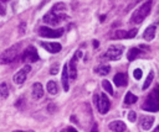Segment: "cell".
<instances>
[{"instance_id": "obj_19", "label": "cell", "mask_w": 159, "mask_h": 132, "mask_svg": "<svg viewBox=\"0 0 159 132\" xmlns=\"http://www.w3.org/2000/svg\"><path fill=\"white\" fill-rule=\"evenodd\" d=\"M94 72L100 75H107L111 72V68L108 67V65H100V67L94 68Z\"/></svg>"}, {"instance_id": "obj_29", "label": "cell", "mask_w": 159, "mask_h": 132, "mask_svg": "<svg viewBox=\"0 0 159 132\" xmlns=\"http://www.w3.org/2000/svg\"><path fill=\"white\" fill-rule=\"evenodd\" d=\"M89 132H98V126H97V123H93V126H92V128H91Z\"/></svg>"}, {"instance_id": "obj_14", "label": "cell", "mask_w": 159, "mask_h": 132, "mask_svg": "<svg viewBox=\"0 0 159 132\" xmlns=\"http://www.w3.org/2000/svg\"><path fill=\"white\" fill-rule=\"evenodd\" d=\"M154 123V117L152 116H142L141 117V126L143 130H150Z\"/></svg>"}, {"instance_id": "obj_3", "label": "cell", "mask_w": 159, "mask_h": 132, "mask_svg": "<svg viewBox=\"0 0 159 132\" xmlns=\"http://www.w3.org/2000/svg\"><path fill=\"white\" fill-rule=\"evenodd\" d=\"M150 9H152V0H147V2H145L139 9H137V10L134 11V14H133L132 17H131V22H132V24H136V25L142 24L143 20L149 15Z\"/></svg>"}, {"instance_id": "obj_12", "label": "cell", "mask_w": 159, "mask_h": 132, "mask_svg": "<svg viewBox=\"0 0 159 132\" xmlns=\"http://www.w3.org/2000/svg\"><path fill=\"white\" fill-rule=\"evenodd\" d=\"M41 46L47 51V52H50V53H57V52H60L61 51V45L60 43H56V42H42L41 43Z\"/></svg>"}, {"instance_id": "obj_28", "label": "cell", "mask_w": 159, "mask_h": 132, "mask_svg": "<svg viewBox=\"0 0 159 132\" xmlns=\"http://www.w3.org/2000/svg\"><path fill=\"white\" fill-rule=\"evenodd\" d=\"M61 132H77V130H75L74 127H66L65 130H62Z\"/></svg>"}, {"instance_id": "obj_15", "label": "cell", "mask_w": 159, "mask_h": 132, "mask_svg": "<svg viewBox=\"0 0 159 132\" xmlns=\"http://www.w3.org/2000/svg\"><path fill=\"white\" fill-rule=\"evenodd\" d=\"M109 130H112L113 132H123L127 130V126L122 121H113L109 123Z\"/></svg>"}, {"instance_id": "obj_32", "label": "cell", "mask_w": 159, "mask_h": 132, "mask_svg": "<svg viewBox=\"0 0 159 132\" xmlns=\"http://www.w3.org/2000/svg\"><path fill=\"white\" fill-rule=\"evenodd\" d=\"M2 2H3V3H5V2H8V0H2Z\"/></svg>"}, {"instance_id": "obj_2", "label": "cell", "mask_w": 159, "mask_h": 132, "mask_svg": "<svg viewBox=\"0 0 159 132\" xmlns=\"http://www.w3.org/2000/svg\"><path fill=\"white\" fill-rule=\"evenodd\" d=\"M143 110L150 111V112H157L159 111V86H155L149 95L147 96L145 101L143 104Z\"/></svg>"}, {"instance_id": "obj_9", "label": "cell", "mask_w": 159, "mask_h": 132, "mask_svg": "<svg viewBox=\"0 0 159 132\" xmlns=\"http://www.w3.org/2000/svg\"><path fill=\"white\" fill-rule=\"evenodd\" d=\"M40 59L39 54H38V51L34 46H29L25 51H24V54H22V61H30V62H38Z\"/></svg>"}, {"instance_id": "obj_1", "label": "cell", "mask_w": 159, "mask_h": 132, "mask_svg": "<svg viewBox=\"0 0 159 132\" xmlns=\"http://www.w3.org/2000/svg\"><path fill=\"white\" fill-rule=\"evenodd\" d=\"M66 16V6L63 3H57L52 6L51 11L44 16V21L50 25H58L62 20H65Z\"/></svg>"}, {"instance_id": "obj_11", "label": "cell", "mask_w": 159, "mask_h": 132, "mask_svg": "<svg viewBox=\"0 0 159 132\" xmlns=\"http://www.w3.org/2000/svg\"><path fill=\"white\" fill-rule=\"evenodd\" d=\"M30 71H31L30 65H25L22 69H20V71L14 75V82H15V84H19V85L24 84V82L26 80V75H27V73H29Z\"/></svg>"}, {"instance_id": "obj_5", "label": "cell", "mask_w": 159, "mask_h": 132, "mask_svg": "<svg viewBox=\"0 0 159 132\" xmlns=\"http://www.w3.org/2000/svg\"><path fill=\"white\" fill-rule=\"evenodd\" d=\"M123 50L124 47L122 45H113V46H109L108 50L106 51L103 58L108 59V61H117L122 57L123 54Z\"/></svg>"}, {"instance_id": "obj_20", "label": "cell", "mask_w": 159, "mask_h": 132, "mask_svg": "<svg viewBox=\"0 0 159 132\" xmlns=\"http://www.w3.org/2000/svg\"><path fill=\"white\" fill-rule=\"evenodd\" d=\"M141 48H132V50H129V52H128V56H127V57H128V61H134L139 54H141Z\"/></svg>"}, {"instance_id": "obj_4", "label": "cell", "mask_w": 159, "mask_h": 132, "mask_svg": "<svg viewBox=\"0 0 159 132\" xmlns=\"http://www.w3.org/2000/svg\"><path fill=\"white\" fill-rule=\"evenodd\" d=\"M19 50H20V45H14L13 47L5 50L3 53H2V63L3 64H6V63H11L14 62L15 59H18L19 57Z\"/></svg>"}, {"instance_id": "obj_25", "label": "cell", "mask_w": 159, "mask_h": 132, "mask_svg": "<svg viewBox=\"0 0 159 132\" xmlns=\"http://www.w3.org/2000/svg\"><path fill=\"white\" fill-rule=\"evenodd\" d=\"M102 85H103V88H105V90H106L107 93H109L111 95H113V88H112V85H111V83H109L108 80H103Z\"/></svg>"}, {"instance_id": "obj_6", "label": "cell", "mask_w": 159, "mask_h": 132, "mask_svg": "<svg viewBox=\"0 0 159 132\" xmlns=\"http://www.w3.org/2000/svg\"><path fill=\"white\" fill-rule=\"evenodd\" d=\"M96 105H97V109L101 114H107L108 110H109V100L108 97L105 95V94H100V95H96Z\"/></svg>"}, {"instance_id": "obj_33", "label": "cell", "mask_w": 159, "mask_h": 132, "mask_svg": "<svg viewBox=\"0 0 159 132\" xmlns=\"http://www.w3.org/2000/svg\"><path fill=\"white\" fill-rule=\"evenodd\" d=\"M14 132H24V131H14Z\"/></svg>"}, {"instance_id": "obj_26", "label": "cell", "mask_w": 159, "mask_h": 132, "mask_svg": "<svg viewBox=\"0 0 159 132\" xmlns=\"http://www.w3.org/2000/svg\"><path fill=\"white\" fill-rule=\"evenodd\" d=\"M142 75H143V72H142V69H139V68H137L134 72H133V77L136 78V79H141L142 78Z\"/></svg>"}, {"instance_id": "obj_17", "label": "cell", "mask_w": 159, "mask_h": 132, "mask_svg": "<svg viewBox=\"0 0 159 132\" xmlns=\"http://www.w3.org/2000/svg\"><path fill=\"white\" fill-rule=\"evenodd\" d=\"M62 85L65 91L69 90V68H67V64L63 65V71H62Z\"/></svg>"}, {"instance_id": "obj_27", "label": "cell", "mask_w": 159, "mask_h": 132, "mask_svg": "<svg viewBox=\"0 0 159 132\" xmlns=\"http://www.w3.org/2000/svg\"><path fill=\"white\" fill-rule=\"evenodd\" d=\"M136 119H137L136 112H134V111H129V112H128V120H129L131 122H134V121H136Z\"/></svg>"}, {"instance_id": "obj_10", "label": "cell", "mask_w": 159, "mask_h": 132, "mask_svg": "<svg viewBox=\"0 0 159 132\" xmlns=\"http://www.w3.org/2000/svg\"><path fill=\"white\" fill-rule=\"evenodd\" d=\"M137 35V30L133 28L131 31H123V30H117L113 31V34H111V38H132Z\"/></svg>"}, {"instance_id": "obj_18", "label": "cell", "mask_w": 159, "mask_h": 132, "mask_svg": "<svg viewBox=\"0 0 159 132\" xmlns=\"http://www.w3.org/2000/svg\"><path fill=\"white\" fill-rule=\"evenodd\" d=\"M155 26H149V27H147V30L144 31V34H143V37H144V40H147V41H152L153 38H154V36H155Z\"/></svg>"}, {"instance_id": "obj_22", "label": "cell", "mask_w": 159, "mask_h": 132, "mask_svg": "<svg viewBox=\"0 0 159 132\" xmlns=\"http://www.w3.org/2000/svg\"><path fill=\"white\" fill-rule=\"evenodd\" d=\"M57 90H58V88H57V84H56V82H54V80H50V82L47 83V91H49L50 94L55 95V94H57Z\"/></svg>"}, {"instance_id": "obj_24", "label": "cell", "mask_w": 159, "mask_h": 132, "mask_svg": "<svg viewBox=\"0 0 159 132\" xmlns=\"http://www.w3.org/2000/svg\"><path fill=\"white\" fill-rule=\"evenodd\" d=\"M153 78H154V73H153V72H149V74H148L147 79H145V82H144V84H143V89H144V90L149 88L150 83L153 82Z\"/></svg>"}, {"instance_id": "obj_30", "label": "cell", "mask_w": 159, "mask_h": 132, "mask_svg": "<svg viewBox=\"0 0 159 132\" xmlns=\"http://www.w3.org/2000/svg\"><path fill=\"white\" fill-rule=\"evenodd\" d=\"M57 73V68L56 67H54L52 69H51V74H56Z\"/></svg>"}, {"instance_id": "obj_21", "label": "cell", "mask_w": 159, "mask_h": 132, "mask_svg": "<svg viewBox=\"0 0 159 132\" xmlns=\"http://www.w3.org/2000/svg\"><path fill=\"white\" fill-rule=\"evenodd\" d=\"M137 100H138V97L134 94H132V93H127L125 94V97H124V103L125 104H134V103H137Z\"/></svg>"}, {"instance_id": "obj_13", "label": "cell", "mask_w": 159, "mask_h": 132, "mask_svg": "<svg viewBox=\"0 0 159 132\" xmlns=\"http://www.w3.org/2000/svg\"><path fill=\"white\" fill-rule=\"evenodd\" d=\"M113 82L117 86H125L128 83V79H127V75L124 73H117L113 78Z\"/></svg>"}, {"instance_id": "obj_8", "label": "cell", "mask_w": 159, "mask_h": 132, "mask_svg": "<svg viewBox=\"0 0 159 132\" xmlns=\"http://www.w3.org/2000/svg\"><path fill=\"white\" fill-rule=\"evenodd\" d=\"M82 56L81 51H76L75 56L71 58V61L67 63V68H69V75L71 79H76L77 77V69H76V63H77V59Z\"/></svg>"}, {"instance_id": "obj_23", "label": "cell", "mask_w": 159, "mask_h": 132, "mask_svg": "<svg viewBox=\"0 0 159 132\" xmlns=\"http://www.w3.org/2000/svg\"><path fill=\"white\" fill-rule=\"evenodd\" d=\"M8 94H9V89H8L6 83H2V85H0V95H2V99H6Z\"/></svg>"}, {"instance_id": "obj_31", "label": "cell", "mask_w": 159, "mask_h": 132, "mask_svg": "<svg viewBox=\"0 0 159 132\" xmlns=\"http://www.w3.org/2000/svg\"><path fill=\"white\" fill-rule=\"evenodd\" d=\"M93 46H94V47H97V46H98V42H97L96 40H94V41H93Z\"/></svg>"}, {"instance_id": "obj_7", "label": "cell", "mask_w": 159, "mask_h": 132, "mask_svg": "<svg viewBox=\"0 0 159 132\" xmlns=\"http://www.w3.org/2000/svg\"><path fill=\"white\" fill-rule=\"evenodd\" d=\"M39 34L40 36L42 37H51V38H57V37H61L62 34H63V28H60V30H52L50 27H40L39 30Z\"/></svg>"}, {"instance_id": "obj_16", "label": "cell", "mask_w": 159, "mask_h": 132, "mask_svg": "<svg viewBox=\"0 0 159 132\" xmlns=\"http://www.w3.org/2000/svg\"><path fill=\"white\" fill-rule=\"evenodd\" d=\"M33 96L35 99H40L44 96V88L40 83H35L33 85Z\"/></svg>"}]
</instances>
